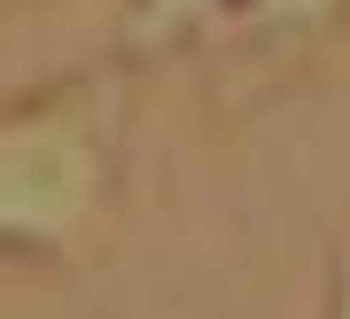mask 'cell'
Returning a JSON list of instances; mask_svg holds the SVG:
<instances>
[{"label":"cell","mask_w":350,"mask_h":319,"mask_svg":"<svg viewBox=\"0 0 350 319\" xmlns=\"http://www.w3.org/2000/svg\"><path fill=\"white\" fill-rule=\"evenodd\" d=\"M133 71L78 62L0 101V265H70L117 210Z\"/></svg>","instance_id":"obj_1"},{"label":"cell","mask_w":350,"mask_h":319,"mask_svg":"<svg viewBox=\"0 0 350 319\" xmlns=\"http://www.w3.org/2000/svg\"><path fill=\"white\" fill-rule=\"evenodd\" d=\"M241 16V0H125L117 8V55L125 62H156L202 39H226Z\"/></svg>","instance_id":"obj_2"},{"label":"cell","mask_w":350,"mask_h":319,"mask_svg":"<svg viewBox=\"0 0 350 319\" xmlns=\"http://www.w3.org/2000/svg\"><path fill=\"white\" fill-rule=\"evenodd\" d=\"M342 16H350V0H241L226 39H241V47H296V39L335 31Z\"/></svg>","instance_id":"obj_3"},{"label":"cell","mask_w":350,"mask_h":319,"mask_svg":"<svg viewBox=\"0 0 350 319\" xmlns=\"http://www.w3.org/2000/svg\"><path fill=\"white\" fill-rule=\"evenodd\" d=\"M319 319H350V226L327 249V304H319Z\"/></svg>","instance_id":"obj_4"}]
</instances>
